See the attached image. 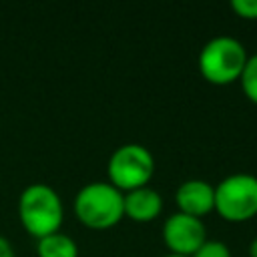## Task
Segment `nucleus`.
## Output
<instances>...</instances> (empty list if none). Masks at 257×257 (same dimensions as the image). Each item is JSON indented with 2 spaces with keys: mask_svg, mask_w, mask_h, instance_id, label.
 Returning a JSON list of instances; mask_svg holds the SVG:
<instances>
[{
  "mask_svg": "<svg viewBox=\"0 0 257 257\" xmlns=\"http://www.w3.org/2000/svg\"><path fill=\"white\" fill-rule=\"evenodd\" d=\"M207 239L205 225L199 217L187 213H173L163 223V241L175 255L191 257Z\"/></svg>",
  "mask_w": 257,
  "mask_h": 257,
  "instance_id": "obj_6",
  "label": "nucleus"
},
{
  "mask_svg": "<svg viewBox=\"0 0 257 257\" xmlns=\"http://www.w3.org/2000/svg\"><path fill=\"white\" fill-rule=\"evenodd\" d=\"M231 8L243 18H257V0H231Z\"/></svg>",
  "mask_w": 257,
  "mask_h": 257,
  "instance_id": "obj_12",
  "label": "nucleus"
},
{
  "mask_svg": "<svg viewBox=\"0 0 257 257\" xmlns=\"http://www.w3.org/2000/svg\"><path fill=\"white\" fill-rule=\"evenodd\" d=\"M74 213L78 221L90 229H108L124 217L122 191L110 181H90L78 189Z\"/></svg>",
  "mask_w": 257,
  "mask_h": 257,
  "instance_id": "obj_2",
  "label": "nucleus"
},
{
  "mask_svg": "<svg viewBox=\"0 0 257 257\" xmlns=\"http://www.w3.org/2000/svg\"><path fill=\"white\" fill-rule=\"evenodd\" d=\"M247 50L235 36L217 34L207 40L199 52V70L213 84H229L239 80L247 62Z\"/></svg>",
  "mask_w": 257,
  "mask_h": 257,
  "instance_id": "obj_3",
  "label": "nucleus"
},
{
  "mask_svg": "<svg viewBox=\"0 0 257 257\" xmlns=\"http://www.w3.org/2000/svg\"><path fill=\"white\" fill-rule=\"evenodd\" d=\"M36 253L38 257H78V245L70 235L56 231L38 239Z\"/></svg>",
  "mask_w": 257,
  "mask_h": 257,
  "instance_id": "obj_9",
  "label": "nucleus"
},
{
  "mask_svg": "<svg viewBox=\"0 0 257 257\" xmlns=\"http://www.w3.org/2000/svg\"><path fill=\"white\" fill-rule=\"evenodd\" d=\"M18 217L22 227L36 239L60 231L64 207L58 191L46 183H30L18 197Z\"/></svg>",
  "mask_w": 257,
  "mask_h": 257,
  "instance_id": "obj_1",
  "label": "nucleus"
},
{
  "mask_svg": "<svg viewBox=\"0 0 257 257\" xmlns=\"http://www.w3.org/2000/svg\"><path fill=\"white\" fill-rule=\"evenodd\" d=\"M122 203H124V215H128L135 221H151L163 209L161 193L149 185L122 193Z\"/></svg>",
  "mask_w": 257,
  "mask_h": 257,
  "instance_id": "obj_8",
  "label": "nucleus"
},
{
  "mask_svg": "<svg viewBox=\"0 0 257 257\" xmlns=\"http://www.w3.org/2000/svg\"><path fill=\"white\" fill-rule=\"evenodd\" d=\"M215 209L229 221H245L257 215V177L231 173L215 187Z\"/></svg>",
  "mask_w": 257,
  "mask_h": 257,
  "instance_id": "obj_5",
  "label": "nucleus"
},
{
  "mask_svg": "<svg viewBox=\"0 0 257 257\" xmlns=\"http://www.w3.org/2000/svg\"><path fill=\"white\" fill-rule=\"evenodd\" d=\"M106 173L110 183L126 193L145 187L155 173V157L141 143H124L116 147L108 159Z\"/></svg>",
  "mask_w": 257,
  "mask_h": 257,
  "instance_id": "obj_4",
  "label": "nucleus"
},
{
  "mask_svg": "<svg viewBox=\"0 0 257 257\" xmlns=\"http://www.w3.org/2000/svg\"><path fill=\"white\" fill-rule=\"evenodd\" d=\"M191 257H231V249L221 239H205V243Z\"/></svg>",
  "mask_w": 257,
  "mask_h": 257,
  "instance_id": "obj_11",
  "label": "nucleus"
},
{
  "mask_svg": "<svg viewBox=\"0 0 257 257\" xmlns=\"http://www.w3.org/2000/svg\"><path fill=\"white\" fill-rule=\"evenodd\" d=\"M249 255H251V257H257V235H255L253 241L249 243Z\"/></svg>",
  "mask_w": 257,
  "mask_h": 257,
  "instance_id": "obj_14",
  "label": "nucleus"
},
{
  "mask_svg": "<svg viewBox=\"0 0 257 257\" xmlns=\"http://www.w3.org/2000/svg\"><path fill=\"white\" fill-rule=\"evenodd\" d=\"M0 257H16L12 243L4 235H0Z\"/></svg>",
  "mask_w": 257,
  "mask_h": 257,
  "instance_id": "obj_13",
  "label": "nucleus"
},
{
  "mask_svg": "<svg viewBox=\"0 0 257 257\" xmlns=\"http://www.w3.org/2000/svg\"><path fill=\"white\" fill-rule=\"evenodd\" d=\"M163 257H185V255H175V253H167V255H163Z\"/></svg>",
  "mask_w": 257,
  "mask_h": 257,
  "instance_id": "obj_15",
  "label": "nucleus"
},
{
  "mask_svg": "<svg viewBox=\"0 0 257 257\" xmlns=\"http://www.w3.org/2000/svg\"><path fill=\"white\" fill-rule=\"evenodd\" d=\"M239 82H241L245 96L257 104V52L247 56V62H245L241 76H239Z\"/></svg>",
  "mask_w": 257,
  "mask_h": 257,
  "instance_id": "obj_10",
  "label": "nucleus"
},
{
  "mask_svg": "<svg viewBox=\"0 0 257 257\" xmlns=\"http://www.w3.org/2000/svg\"><path fill=\"white\" fill-rule=\"evenodd\" d=\"M175 201L181 213L201 219L215 209V185L205 179H187L177 187Z\"/></svg>",
  "mask_w": 257,
  "mask_h": 257,
  "instance_id": "obj_7",
  "label": "nucleus"
}]
</instances>
